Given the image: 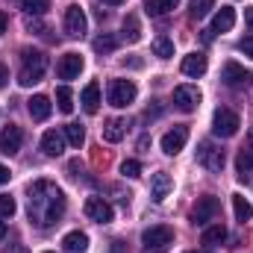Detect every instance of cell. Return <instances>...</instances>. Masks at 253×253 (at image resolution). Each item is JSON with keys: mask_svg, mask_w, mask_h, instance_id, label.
Returning a JSON list of instances; mask_svg holds the SVG:
<instances>
[{"mask_svg": "<svg viewBox=\"0 0 253 253\" xmlns=\"http://www.w3.org/2000/svg\"><path fill=\"white\" fill-rule=\"evenodd\" d=\"M27 215L36 227L47 230L53 224H59L65 215V194L56 183L50 180H36L30 186V200H27Z\"/></svg>", "mask_w": 253, "mask_h": 253, "instance_id": "obj_1", "label": "cell"}, {"mask_svg": "<svg viewBox=\"0 0 253 253\" xmlns=\"http://www.w3.org/2000/svg\"><path fill=\"white\" fill-rule=\"evenodd\" d=\"M44 71H47V56H44L42 50H24V65H21L18 83L30 88V85H36V83H42Z\"/></svg>", "mask_w": 253, "mask_h": 253, "instance_id": "obj_2", "label": "cell"}, {"mask_svg": "<svg viewBox=\"0 0 253 253\" xmlns=\"http://www.w3.org/2000/svg\"><path fill=\"white\" fill-rule=\"evenodd\" d=\"M135 94H138V88H135V83H132V80H112V83H109V91H106L109 103H112V106H118V109L129 106V103L135 100Z\"/></svg>", "mask_w": 253, "mask_h": 253, "instance_id": "obj_3", "label": "cell"}, {"mask_svg": "<svg viewBox=\"0 0 253 253\" xmlns=\"http://www.w3.org/2000/svg\"><path fill=\"white\" fill-rule=\"evenodd\" d=\"M239 126H242V121H239V115L233 109H218L215 118H212V132L218 138H233L239 132Z\"/></svg>", "mask_w": 253, "mask_h": 253, "instance_id": "obj_4", "label": "cell"}, {"mask_svg": "<svg viewBox=\"0 0 253 253\" xmlns=\"http://www.w3.org/2000/svg\"><path fill=\"white\" fill-rule=\"evenodd\" d=\"M197 162H200L206 171L221 174V171H224V150H221V147H215L212 141H203V144L197 147Z\"/></svg>", "mask_w": 253, "mask_h": 253, "instance_id": "obj_5", "label": "cell"}, {"mask_svg": "<svg viewBox=\"0 0 253 253\" xmlns=\"http://www.w3.org/2000/svg\"><path fill=\"white\" fill-rule=\"evenodd\" d=\"M218 209H221V203H218V197H212V194H206V197H200V200H197V206L191 209V221H194V224H200V227H206L209 221H215V215H218Z\"/></svg>", "mask_w": 253, "mask_h": 253, "instance_id": "obj_6", "label": "cell"}, {"mask_svg": "<svg viewBox=\"0 0 253 253\" xmlns=\"http://www.w3.org/2000/svg\"><path fill=\"white\" fill-rule=\"evenodd\" d=\"M85 30H88L85 12H83L80 6H68V9H65V33H68L71 39H80V36H85Z\"/></svg>", "mask_w": 253, "mask_h": 253, "instance_id": "obj_7", "label": "cell"}, {"mask_svg": "<svg viewBox=\"0 0 253 253\" xmlns=\"http://www.w3.org/2000/svg\"><path fill=\"white\" fill-rule=\"evenodd\" d=\"M174 103L180 112H194L200 106V88L197 85H177L174 88Z\"/></svg>", "mask_w": 253, "mask_h": 253, "instance_id": "obj_8", "label": "cell"}, {"mask_svg": "<svg viewBox=\"0 0 253 253\" xmlns=\"http://www.w3.org/2000/svg\"><path fill=\"white\" fill-rule=\"evenodd\" d=\"M221 80H224L227 88H248V83H251V71H245L239 62H227L224 65V71H221Z\"/></svg>", "mask_w": 253, "mask_h": 253, "instance_id": "obj_9", "label": "cell"}, {"mask_svg": "<svg viewBox=\"0 0 253 253\" xmlns=\"http://www.w3.org/2000/svg\"><path fill=\"white\" fill-rule=\"evenodd\" d=\"M21 144H24V132H21L18 124H9L0 132V153L3 156H15L21 150Z\"/></svg>", "mask_w": 253, "mask_h": 253, "instance_id": "obj_10", "label": "cell"}, {"mask_svg": "<svg viewBox=\"0 0 253 253\" xmlns=\"http://www.w3.org/2000/svg\"><path fill=\"white\" fill-rule=\"evenodd\" d=\"M85 215L91 218V221H97V224H109L112 218H115V212H112V206L103 200V197H88L85 200Z\"/></svg>", "mask_w": 253, "mask_h": 253, "instance_id": "obj_11", "label": "cell"}, {"mask_svg": "<svg viewBox=\"0 0 253 253\" xmlns=\"http://www.w3.org/2000/svg\"><path fill=\"white\" fill-rule=\"evenodd\" d=\"M141 242H144V248H168L171 242H174V230L171 227H150V230H144L141 233Z\"/></svg>", "mask_w": 253, "mask_h": 253, "instance_id": "obj_12", "label": "cell"}, {"mask_svg": "<svg viewBox=\"0 0 253 253\" xmlns=\"http://www.w3.org/2000/svg\"><path fill=\"white\" fill-rule=\"evenodd\" d=\"M186 141H189V129H186V126H174V129H168V132L162 135V150H165L168 156H177V153L186 147Z\"/></svg>", "mask_w": 253, "mask_h": 253, "instance_id": "obj_13", "label": "cell"}, {"mask_svg": "<svg viewBox=\"0 0 253 253\" xmlns=\"http://www.w3.org/2000/svg\"><path fill=\"white\" fill-rule=\"evenodd\" d=\"M83 56L80 53H65L59 65H56V74H59V80H77L80 77V71H83Z\"/></svg>", "mask_w": 253, "mask_h": 253, "instance_id": "obj_14", "label": "cell"}, {"mask_svg": "<svg viewBox=\"0 0 253 253\" xmlns=\"http://www.w3.org/2000/svg\"><path fill=\"white\" fill-rule=\"evenodd\" d=\"M174 189V180H171V174H165V171H156L153 177H150V197L156 200V203H162L168 194Z\"/></svg>", "mask_w": 253, "mask_h": 253, "instance_id": "obj_15", "label": "cell"}, {"mask_svg": "<svg viewBox=\"0 0 253 253\" xmlns=\"http://www.w3.org/2000/svg\"><path fill=\"white\" fill-rule=\"evenodd\" d=\"M27 109H30L33 121H47L50 112H53V103H50L47 94H33V97L27 100Z\"/></svg>", "mask_w": 253, "mask_h": 253, "instance_id": "obj_16", "label": "cell"}, {"mask_svg": "<svg viewBox=\"0 0 253 253\" xmlns=\"http://www.w3.org/2000/svg\"><path fill=\"white\" fill-rule=\"evenodd\" d=\"M233 24H236V9H230V6H221L218 12H215V18H212V33H230L233 30Z\"/></svg>", "mask_w": 253, "mask_h": 253, "instance_id": "obj_17", "label": "cell"}, {"mask_svg": "<svg viewBox=\"0 0 253 253\" xmlns=\"http://www.w3.org/2000/svg\"><path fill=\"white\" fill-rule=\"evenodd\" d=\"M42 150H44L47 156H62V150H65V132L47 129V132L42 135Z\"/></svg>", "mask_w": 253, "mask_h": 253, "instance_id": "obj_18", "label": "cell"}, {"mask_svg": "<svg viewBox=\"0 0 253 253\" xmlns=\"http://www.w3.org/2000/svg\"><path fill=\"white\" fill-rule=\"evenodd\" d=\"M183 74L186 77H203L206 74V68H209V62H206V56L203 53H189L186 59H183Z\"/></svg>", "mask_w": 253, "mask_h": 253, "instance_id": "obj_19", "label": "cell"}, {"mask_svg": "<svg viewBox=\"0 0 253 253\" xmlns=\"http://www.w3.org/2000/svg\"><path fill=\"white\" fill-rule=\"evenodd\" d=\"M80 103H83V109H85L88 115H94V112L100 109V85H97V83H88V85L83 88Z\"/></svg>", "mask_w": 253, "mask_h": 253, "instance_id": "obj_20", "label": "cell"}, {"mask_svg": "<svg viewBox=\"0 0 253 253\" xmlns=\"http://www.w3.org/2000/svg\"><path fill=\"white\" fill-rule=\"evenodd\" d=\"M124 135H126V121L124 118H109V121L103 124V138H106V141L118 144Z\"/></svg>", "mask_w": 253, "mask_h": 253, "instance_id": "obj_21", "label": "cell"}, {"mask_svg": "<svg viewBox=\"0 0 253 253\" xmlns=\"http://www.w3.org/2000/svg\"><path fill=\"white\" fill-rule=\"evenodd\" d=\"M62 248L68 253H83L85 248H88V236L80 233V230H74V233H68V236L62 239Z\"/></svg>", "mask_w": 253, "mask_h": 253, "instance_id": "obj_22", "label": "cell"}, {"mask_svg": "<svg viewBox=\"0 0 253 253\" xmlns=\"http://www.w3.org/2000/svg\"><path fill=\"white\" fill-rule=\"evenodd\" d=\"M177 3H180V0H147V3H144V12H147L150 18H162V15H168L171 9H177Z\"/></svg>", "mask_w": 253, "mask_h": 253, "instance_id": "obj_23", "label": "cell"}, {"mask_svg": "<svg viewBox=\"0 0 253 253\" xmlns=\"http://www.w3.org/2000/svg\"><path fill=\"white\" fill-rule=\"evenodd\" d=\"M233 209H236V218H239L242 224L253 218V206L245 200V194H233Z\"/></svg>", "mask_w": 253, "mask_h": 253, "instance_id": "obj_24", "label": "cell"}, {"mask_svg": "<svg viewBox=\"0 0 253 253\" xmlns=\"http://www.w3.org/2000/svg\"><path fill=\"white\" fill-rule=\"evenodd\" d=\"M153 53H156L159 59H171V56H174V42H171L168 36H156V39H153Z\"/></svg>", "mask_w": 253, "mask_h": 253, "instance_id": "obj_25", "label": "cell"}, {"mask_svg": "<svg viewBox=\"0 0 253 253\" xmlns=\"http://www.w3.org/2000/svg\"><path fill=\"white\" fill-rule=\"evenodd\" d=\"M138 39H141V27H138V18H135V15H126V18H124V42L135 44Z\"/></svg>", "mask_w": 253, "mask_h": 253, "instance_id": "obj_26", "label": "cell"}, {"mask_svg": "<svg viewBox=\"0 0 253 253\" xmlns=\"http://www.w3.org/2000/svg\"><path fill=\"white\" fill-rule=\"evenodd\" d=\"M56 103H59V112L62 115H71L74 112V94H71L68 85H59L56 88Z\"/></svg>", "mask_w": 253, "mask_h": 253, "instance_id": "obj_27", "label": "cell"}, {"mask_svg": "<svg viewBox=\"0 0 253 253\" xmlns=\"http://www.w3.org/2000/svg\"><path fill=\"white\" fill-rule=\"evenodd\" d=\"M65 141H68L71 147H83V141H85V129H83V124H68L65 126Z\"/></svg>", "mask_w": 253, "mask_h": 253, "instance_id": "obj_28", "label": "cell"}, {"mask_svg": "<svg viewBox=\"0 0 253 253\" xmlns=\"http://www.w3.org/2000/svg\"><path fill=\"white\" fill-rule=\"evenodd\" d=\"M224 239H227L224 224H212V227H206V230H203V245H221Z\"/></svg>", "mask_w": 253, "mask_h": 253, "instance_id": "obj_29", "label": "cell"}, {"mask_svg": "<svg viewBox=\"0 0 253 253\" xmlns=\"http://www.w3.org/2000/svg\"><path fill=\"white\" fill-rule=\"evenodd\" d=\"M91 47H94L97 53H112V50L118 47V39H115V36H109V33H103V36H97V39L91 42Z\"/></svg>", "mask_w": 253, "mask_h": 253, "instance_id": "obj_30", "label": "cell"}, {"mask_svg": "<svg viewBox=\"0 0 253 253\" xmlns=\"http://www.w3.org/2000/svg\"><path fill=\"white\" fill-rule=\"evenodd\" d=\"M236 168H239V177H248L253 171V147L248 150H242L239 156H236Z\"/></svg>", "mask_w": 253, "mask_h": 253, "instance_id": "obj_31", "label": "cell"}, {"mask_svg": "<svg viewBox=\"0 0 253 253\" xmlns=\"http://www.w3.org/2000/svg\"><path fill=\"white\" fill-rule=\"evenodd\" d=\"M27 15H44L50 9V0H18Z\"/></svg>", "mask_w": 253, "mask_h": 253, "instance_id": "obj_32", "label": "cell"}, {"mask_svg": "<svg viewBox=\"0 0 253 253\" xmlns=\"http://www.w3.org/2000/svg\"><path fill=\"white\" fill-rule=\"evenodd\" d=\"M212 6H215V0H191L189 12H191V18H206L212 12Z\"/></svg>", "mask_w": 253, "mask_h": 253, "instance_id": "obj_33", "label": "cell"}, {"mask_svg": "<svg viewBox=\"0 0 253 253\" xmlns=\"http://www.w3.org/2000/svg\"><path fill=\"white\" fill-rule=\"evenodd\" d=\"M121 174L129 177V180L141 177V162H138V159H124V162H121Z\"/></svg>", "mask_w": 253, "mask_h": 253, "instance_id": "obj_34", "label": "cell"}, {"mask_svg": "<svg viewBox=\"0 0 253 253\" xmlns=\"http://www.w3.org/2000/svg\"><path fill=\"white\" fill-rule=\"evenodd\" d=\"M15 209H18V206H15V200H12L9 194H0V218H12V215H15Z\"/></svg>", "mask_w": 253, "mask_h": 253, "instance_id": "obj_35", "label": "cell"}, {"mask_svg": "<svg viewBox=\"0 0 253 253\" xmlns=\"http://www.w3.org/2000/svg\"><path fill=\"white\" fill-rule=\"evenodd\" d=\"M239 50H242L245 56H251V59H253V36H245V39L239 42Z\"/></svg>", "mask_w": 253, "mask_h": 253, "instance_id": "obj_36", "label": "cell"}, {"mask_svg": "<svg viewBox=\"0 0 253 253\" xmlns=\"http://www.w3.org/2000/svg\"><path fill=\"white\" fill-rule=\"evenodd\" d=\"M27 30H30V33H44V24H42V21H33V18H27Z\"/></svg>", "mask_w": 253, "mask_h": 253, "instance_id": "obj_37", "label": "cell"}, {"mask_svg": "<svg viewBox=\"0 0 253 253\" xmlns=\"http://www.w3.org/2000/svg\"><path fill=\"white\" fill-rule=\"evenodd\" d=\"M9 177H12V174H9V168H6V165H0V186H3V183H9Z\"/></svg>", "mask_w": 253, "mask_h": 253, "instance_id": "obj_38", "label": "cell"}, {"mask_svg": "<svg viewBox=\"0 0 253 253\" xmlns=\"http://www.w3.org/2000/svg\"><path fill=\"white\" fill-rule=\"evenodd\" d=\"M6 80H9V71H6V65H0V88L6 85Z\"/></svg>", "mask_w": 253, "mask_h": 253, "instance_id": "obj_39", "label": "cell"}, {"mask_svg": "<svg viewBox=\"0 0 253 253\" xmlns=\"http://www.w3.org/2000/svg\"><path fill=\"white\" fill-rule=\"evenodd\" d=\"M6 27H9V18H6V12H0V36L6 33Z\"/></svg>", "mask_w": 253, "mask_h": 253, "instance_id": "obj_40", "label": "cell"}, {"mask_svg": "<svg viewBox=\"0 0 253 253\" xmlns=\"http://www.w3.org/2000/svg\"><path fill=\"white\" fill-rule=\"evenodd\" d=\"M124 251H126L124 242H112V251H109V253H124Z\"/></svg>", "mask_w": 253, "mask_h": 253, "instance_id": "obj_41", "label": "cell"}, {"mask_svg": "<svg viewBox=\"0 0 253 253\" xmlns=\"http://www.w3.org/2000/svg\"><path fill=\"white\" fill-rule=\"evenodd\" d=\"M245 21H248V27L253 30V9H248V12H245Z\"/></svg>", "mask_w": 253, "mask_h": 253, "instance_id": "obj_42", "label": "cell"}, {"mask_svg": "<svg viewBox=\"0 0 253 253\" xmlns=\"http://www.w3.org/2000/svg\"><path fill=\"white\" fill-rule=\"evenodd\" d=\"M144 253H165L162 248H144Z\"/></svg>", "mask_w": 253, "mask_h": 253, "instance_id": "obj_43", "label": "cell"}, {"mask_svg": "<svg viewBox=\"0 0 253 253\" xmlns=\"http://www.w3.org/2000/svg\"><path fill=\"white\" fill-rule=\"evenodd\" d=\"M103 3H109V6H121L124 0H103Z\"/></svg>", "mask_w": 253, "mask_h": 253, "instance_id": "obj_44", "label": "cell"}, {"mask_svg": "<svg viewBox=\"0 0 253 253\" xmlns=\"http://www.w3.org/2000/svg\"><path fill=\"white\" fill-rule=\"evenodd\" d=\"M3 236H6V224L0 221V239H3Z\"/></svg>", "mask_w": 253, "mask_h": 253, "instance_id": "obj_45", "label": "cell"}, {"mask_svg": "<svg viewBox=\"0 0 253 253\" xmlns=\"http://www.w3.org/2000/svg\"><path fill=\"white\" fill-rule=\"evenodd\" d=\"M186 253H212V251H186Z\"/></svg>", "mask_w": 253, "mask_h": 253, "instance_id": "obj_46", "label": "cell"}, {"mask_svg": "<svg viewBox=\"0 0 253 253\" xmlns=\"http://www.w3.org/2000/svg\"><path fill=\"white\" fill-rule=\"evenodd\" d=\"M251 144H253V129H251Z\"/></svg>", "mask_w": 253, "mask_h": 253, "instance_id": "obj_47", "label": "cell"}, {"mask_svg": "<svg viewBox=\"0 0 253 253\" xmlns=\"http://www.w3.org/2000/svg\"><path fill=\"white\" fill-rule=\"evenodd\" d=\"M47 253H53V251H47Z\"/></svg>", "mask_w": 253, "mask_h": 253, "instance_id": "obj_48", "label": "cell"}]
</instances>
